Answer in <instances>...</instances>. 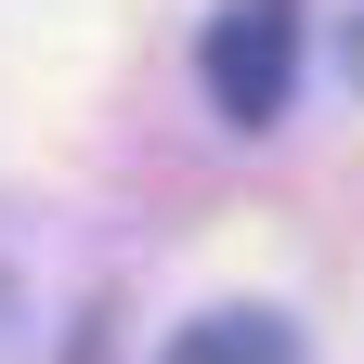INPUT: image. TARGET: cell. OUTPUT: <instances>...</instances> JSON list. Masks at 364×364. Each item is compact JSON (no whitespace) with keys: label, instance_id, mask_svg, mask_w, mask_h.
I'll use <instances>...</instances> for the list:
<instances>
[{"label":"cell","instance_id":"6da1fadb","mask_svg":"<svg viewBox=\"0 0 364 364\" xmlns=\"http://www.w3.org/2000/svg\"><path fill=\"white\" fill-rule=\"evenodd\" d=\"M196 65H208V105L235 130H273L287 91H299V0H221Z\"/></svg>","mask_w":364,"mask_h":364},{"label":"cell","instance_id":"7a4b0ae2","mask_svg":"<svg viewBox=\"0 0 364 364\" xmlns=\"http://www.w3.org/2000/svg\"><path fill=\"white\" fill-rule=\"evenodd\" d=\"M156 364H299V338H287V312H260V299H221V312H196Z\"/></svg>","mask_w":364,"mask_h":364},{"label":"cell","instance_id":"3957f363","mask_svg":"<svg viewBox=\"0 0 364 364\" xmlns=\"http://www.w3.org/2000/svg\"><path fill=\"white\" fill-rule=\"evenodd\" d=\"M351 78H364V14H351Z\"/></svg>","mask_w":364,"mask_h":364}]
</instances>
